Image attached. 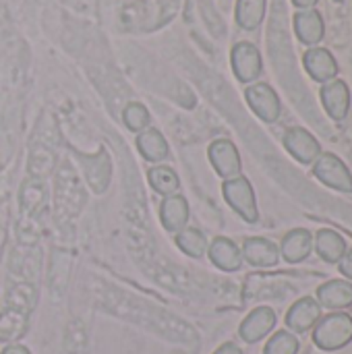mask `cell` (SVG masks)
<instances>
[{"label":"cell","mask_w":352,"mask_h":354,"mask_svg":"<svg viewBox=\"0 0 352 354\" xmlns=\"http://www.w3.org/2000/svg\"><path fill=\"white\" fill-rule=\"evenodd\" d=\"M174 241H176V247L185 255H189L193 259H201L207 253V239L197 228H185V230H180Z\"/></svg>","instance_id":"cell-27"},{"label":"cell","mask_w":352,"mask_h":354,"mask_svg":"<svg viewBox=\"0 0 352 354\" xmlns=\"http://www.w3.org/2000/svg\"><path fill=\"white\" fill-rule=\"evenodd\" d=\"M135 143H137V151L147 162H162V160L168 158V151H170L168 149V141L154 127H147L145 131H141L137 135V141Z\"/></svg>","instance_id":"cell-21"},{"label":"cell","mask_w":352,"mask_h":354,"mask_svg":"<svg viewBox=\"0 0 352 354\" xmlns=\"http://www.w3.org/2000/svg\"><path fill=\"white\" fill-rule=\"evenodd\" d=\"M68 257L64 253H56L52 259V268H50V292L56 295V299H60L66 290V282H68Z\"/></svg>","instance_id":"cell-28"},{"label":"cell","mask_w":352,"mask_h":354,"mask_svg":"<svg viewBox=\"0 0 352 354\" xmlns=\"http://www.w3.org/2000/svg\"><path fill=\"white\" fill-rule=\"evenodd\" d=\"M83 203H85V197H83L79 176L75 174L73 166L68 162H64L56 174V199H54L56 214L60 220L62 218H66V220L77 218Z\"/></svg>","instance_id":"cell-3"},{"label":"cell","mask_w":352,"mask_h":354,"mask_svg":"<svg viewBox=\"0 0 352 354\" xmlns=\"http://www.w3.org/2000/svg\"><path fill=\"white\" fill-rule=\"evenodd\" d=\"M222 193L226 203L249 224H255L259 220V209H257V201H255V191L253 185L249 183V178L245 176H234L228 178L222 185Z\"/></svg>","instance_id":"cell-4"},{"label":"cell","mask_w":352,"mask_h":354,"mask_svg":"<svg viewBox=\"0 0 352 354\" xmlns=\"http://www.w3.org/2000/svg\"><path fill=\"white\" fill-rule=\"evenodd\" d=\"M0 354H31V351L23 344H8L6 348H2Z\"/></svg>","instance_id":"cell-33"},{"label":"cell","mask_w":352,"mask_h":354,"mask_svg":"<svg viewBox=\"0 0 352 354\" xmlns=\"http://www.w3.org/2000/svg\"><path fill=\"white\" fill-rule=\"evenodd\" d=\"M210 162L214 166V170L224 178H234L241 176V153L237 149V145L230 139H216L210 149H207Z\"/></svg>","instance_id":"cell-9"},{"label":"cell","mask_w":352,"mask_h":354,"mask_svg":"<svg viewBox=\"0 0 352 354\" xmlns=\"http://www.w3.org/2000/svg\"><path fill=\"white\" fill-rule=\"evenodd\" d=\"M338 270L342 276H346L349 280H352V249H346L344 257L338 261Z\"/></svg>","instance_id":"cell-31"},{"label":"cell","mask_w":352,"mask_h":354,"mask_svg":"<svg viewBox=\"0 0 352 354\" xmlns=\"http://www.w3.org/2000/svg\"><path fill=\"white\" fill-rule=\"evenodd\" d=\"M147 180L151 185V189L164 197L174 195L180 187V178L178 174L170 168V166H151L147 170Z\"/></svg>","instance_id":"cell-26"},{"label":"cell","mask_w":352,"mask_h":354,"mask_svg":"<svg viewBox=\"0 0 352 354\" xmlns=\"http://www.w3.org/2000/svg\"><path fill=\"white\" fill-rule=\"evenodd\" d=\"M284 147H286V151L297 162H301L305 166L313 164L319 158V153H322L319 141L307 129H303V127H293V129L286 131V135H284Z\"/></svg>","instance_id":"cell-10"},{"label":"cell","mask_w":352,"mask_h":354,"mask_svg":"<svg viewBox=\"0 0 352 354\" xmlns=\"http://www.w3.org/2000/svg\"><path fill=\"white\" fill-rule=\"evenodd\" d=\"M322 319V307L315 299L303 297L299 299L286 313V328L293 334H307L315 328V324Z\"/></svg>","instance_id":"cell-14"},{"label":"cell","mask_w":352,"mask_h":354,"mask_svg":"<svg viewBox=\"0 0 352 354\" xmlns=\"http://www.w3.org/2000/svg\"><path fill=\"white\" fill-rule=\"evenodd\" d=\"M122 120H124L129 131L141 133L149 127L151 116H149V110L141 102H129L122 110Z\"/></svg>","instance_id":"cell-29"},{"label":"cell","mask_w":352,"mask_h":354,"mask_svg":"<svg viewBox=\"0 0 352 354\" xmlns=\"http://www.w3.org/2000/svg\"><path fill=\"white\" fill-rule=\"evenodd\" d=\"M299 348H301L299 338L293 332L282 330V332H276L268 340L263 354H299Z\"/></svg>","instance_id":"cell-30"},{"label":"cell","mask_w":352,"mask_h":354,"mask_svg":"<svg viewBox=\"0 0 352 354\" xmlns=\"http://www.w3.org/2000/svg\"><path fill=\"white\" fill-rule=\"evenodd\" d=\"M268 0H237L234 19L237 25L245 31H255L266 19Z\"/></svg>","instance_id":"cell-23"},{"label":"cell","mask_w":352,"mask_h":354,"mask_svg":"<svg viewBox=\"0 0 352 354\" xmlns=\"http://www.w3.org/2000/svg\"><path fill=\"white\" fill-rule=\"evenodd\" d=\"M160 222L166 232L178 234L189 222V203L183 195H168L160 205Z\"/></svg>","instance_id":"cell-17"},{"label":"cell","mask_w":352,"mask_h":354,"mask_svg":"<svg viewBox=\"0 0 352 354\" xmlns=\"http://www.w3.org/2000/svg\"><path fill=\"white\" fill-rule=\"evenodd\" d=\"M315 249L328 263H338L346 253V241L334 230H319L315 236Z\"/></svg>","instance_id":"cell-24"},{"label":"cell","mask_w":352,"mask_h":354,"mask_svg":"<svg viewBox=\"0 0 352 354\" xmlns=\"http://www.w3.org/2000/svg\"><path fill=\"white\" fill-rule=\"evenodd\" d=\"M334 2H344V0H334Z\"/></svg>","instance_id":"cell-35"},{"label":"cell","mask_w":352,"mask_h":354,"mask_svg":"<svg viewBox=\"0 0 352 354\" xmlns=\"http://www.w3.org/2000/svg\"><path fill=\"white\" fill-rule=\"evenodd\" d=\"M214 354H243V351H241L234 342H226V344H222L218 351H214Z\"/></svg>","instance_id":"cell-32"},{"label":"cell","mask_w":352,"mask_h":354,"mask_svg":"<svg viewBox=\"0 0 352 354\" xmlns=\"http://www.w3.org/2000/svg\"><path fill=\"white\" fill-rule=\"evenodd\" d=\"M207 255L212 263L222 272H239L243 266V251L237 247L234 241L226 236L214 239L212 245H207Z\"/></svg>","instance_id":"cell-16"},{"label":"cell","mask_w":352,"mask_h":354,"mask_svg":"<svg viewBox=\"0 0 352 354\" xmlns=\"http://www.w3.org/2000/svg\"><path fill=\"white\" fill-rule=\"evenodd\" d=\"M29 328V315L19 311V309H10L4 307L0 313V342H17L27 334Z\"/></svg>","instance_id":"cell-22"},{"label":"cell","mask_w":352,"mask_h":354,"mask_svg":"<svg viewBox=\"0 0 352 354\" xmlns=\"http://www.w3.org/2000/svg\"><path fill=\"white\" fill-rule=\"evenodd\" d=\"M243 259L255 268H274L280 261V247L263 236H251L243 245Z\"/></svg>","instance_id":"cell-15"},{"label":"cell","mask_w":352,"mask_h":354,"mask_svg":"<svg viewBox=\"0 0 352 354\" xmlns=\"http://www.w3.org/2000/svg\"><path fill=\"white\" fill-rule=\"evenodd\" d=\"M313 342L324 353L342 351L352 342V317L349 313L336 311L322 317L313 328Z\"/></svg>","instance_id":"cell-2"},{"label":"cell","mask_w":352,"mask_h":354,"mask_svg":"<svg viewBox=\"0 0 352 354\" xmlns=\"http://www.w3.org/2000/svg\"><path fill=\"white\" fill-rule=\"evenodd\" d=\"M85 176L89 178V185L95 193H104L110 183V160L102 151L98 156L85 158Z\"/></svg>","instance_id":"cell-25"},{"label":"cell","mask_w":352,"mask_h":354,"mask_svg":"<svg viewBox=\"0 0 352 354\" xmlns=\"http://www.w3.org/2000/svg\"><path fill=\"white\" fill-rule=\"evenodd\" d=\"M317 2H319V0H293V4H295L299 10H303V8H315Z\"/></svg>","instance_id":"cell-34"},{"label":"cell","mask_w":352,"mask_h":354,"mask_svg":"<svg viewBox=\"0 0 352 354\" xmlns=\"http://www.w3.org/2000/svg\"><path fill=\"white\" fill-rule=\"evenodd\" d=\"M230 64L241 83H253L263 73V58L255 44L237 41L230 50Z\"/></svg>","instance_id":"cell-6"},{"label":"cell","mask_w":352,"mask_h":354,"mask_svg":"<svg viewBox=\"0 0 352 354\" xmlns=\"http://www.w3.org/2000/svg\"><path fill=\"white\" fill-rule=\"evenodd\" d=\"M35 305H37V286L33 282H25V280H10L8 282L4 307L19 309L23 313L31 315Z\"/></svg>","instance_id":"cell-20"},{"label":"cell","mask_w":352,"mask_h":354,"mask_svg":"<svg viewBox=\"0 0 352 354\" xmlns=\"http://www.w3.org/2000/svg\"><path fill=\"white\" fill-rule=\"evenodd\" d=\"M322 106L332 120H344L351 110V89L342 79H334L322 85L319 89Z\"/></svg>","instance_id":"cell-12"},{"label":"cell","mask_w":352,"mask_h":354,"mask_svg":"<svg viewBox=\"0 0 352 354\" xmlns=\"http://www.w3.org/2000/svg\"><path fill=\"white\" fill-rule=\"evenodd\" d=\"M295 33L301 44L313 48L326 37V21L317 8H303L295 12Z\"/></svg>","instance_id":"cell-13"},{"label":"cell","mask_w":352,"mask_h":354,"mask_svg":"<svg viewBox=\"0 0 352 354\" xmlns=\"http://www.w3.org/2000/svg\"><path fill=\"white\" fill-rule=\"evenodd\" d=\"M317 303L319 307L342 311L352 307V284L346 280H330L317 288Z\"/></svg>","instance_id":"cell-18"},{"label":"cell","mask_w":352,"mask_h":354,"mask_svg":"<svg viewBox=\"0 0 352 354\" xmlns=\"http://www.w3.org/2000/svg\"><path fill=\"white\" fill-rule=\"evenodd\" d=\"M313 251V234L305 228L290 230L280 245V253L288 263H301L305 261Z\"/></svg>","instance_id":"cell-19"},{"label":"cell","mask_w":352,"mask_h":354,"mask_svg":"<svg viewBox=\"0 0 352 354\" xmlns=\"http://www.w3.org/2000/svg\"><path fill=\"white\" fill-rule=\"evenodd\" d=\"M313 174L319 183L326 187L340 191V193H352V174L349 166L336 156V153H319V158L313 162Z\"/></svg>","instance_id":"cell-5"},{"label":"cell","mask_w":352,"mask_h":354,"mask_svg":"<svg viewBox=\"0 0 352 354\" xmlns=\"http://www.w3.org/2000/svg\"><path fill=\"white\" fill-rule=\"evenodd\" d=\"M93 295H95L98 303L112 315L127 319L131 324H137L166 340H172L178 344H193V346L199 342L197 332L187 322H183L180 317H176L139 297H133V295L118 290L114 286H108L104 282L93 284Z\"/></svg>","instance_id":"cell-1"},{"label":"cell","mask_w":352,"mask_h":354,"mask_svg":"<svg viewBox=\"0 0 352 354\" xmlns=\"http://www.w3.org/2000/svg\"><path fill=\"white\" fill-rule=\"evenodd\" d=\"M276 324H278V317L272 307H257L243 319L239 328V336L247 344H257L259 340H263L268 334L274 332Z\"/></svg>","instance_id":"cell-11"},{"label":"cell","mask_w":352,"mask_h":354,"mask_svg":"<svg viewBox=\"0 0 352 354\" xmlns=\"http://www.w3.org/2000/svg\"><path fill=\"white\" fill-rule=\"evenodd\" d=\"M303 66L309 73V77L322 85L338 79V73H340L336 56L328 48H322V46H313L303 54Z\"/></svg>","instance_id":"cell-8"},{"label":"cell","mask_w":352,"mask_h":354,"mask_svg":"<svg viewBox=\"0 0 352 354\" xmlns=\"http://www.w3.org/2000/svg\"><path fill=\"white\" fill-rule=\"evenodd\" d=\"M245 100L253 114L263 122H276L282 114L280 95L270 83H251L245 89Z\"/></svg>","instance_id":"cell-7"},{"label":"cell","mask_w":352,"mask_h":354,"mask_svg":"<svg viewBox=\"0 0 352 354\" xmlns=\"http://www.w3.org/2000/svg\"><path fill=\"white\" fill-rule=\"evenodd\" d=\"M176 354H185V353H176Z\"/></svg>","instance_id":"cell-36"}]
</instances>
